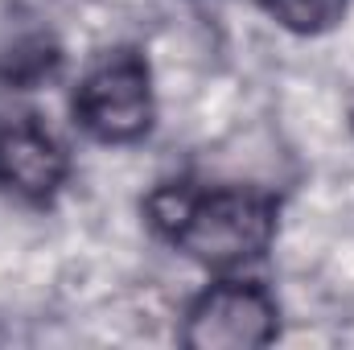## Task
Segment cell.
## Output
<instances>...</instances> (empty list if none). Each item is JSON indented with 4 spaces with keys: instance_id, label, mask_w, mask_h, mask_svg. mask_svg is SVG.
Here are the masks:
<instances>
[{
    "instance_id": "cell-1",
    "label": "cell",
    "mask_w": 354,
    "mask_h": 350,
    "mask_svg": "<svg viewBox=\"0 0 354 350\" xmlns=\"http://www.w3.org/2000/svg\"><path fill=\"white\" fill-rule=\"evenodd\" d=\"M153 223L206 268H235L264 256L276 235V206L252 190H189L169 185L149 202Z\"/></svg>"
},
{
    "instance_id": "cell-2",
    "label": "cell",
    "mask_w": 354,
    "mask_h": 350,
    "mask_svg": "<svg viewBox=\"0 0 354 350\" xmlns=\"http://www.w3.org/2000/svg\"><path fill=\"white\" fill-rule=\"evenodd\" d=\"M75 111L95 140L128 145V140L145 136L153 124V83H149L145 58L120 50V54H107L103 62H95L87 79L79 83Z\"/></svg>"
},
{
    "instance_id": "cell-3",
    "label": "cell",
    "mask_w": 354,
    "mask_h": 350,
    "mask_svg": "<svg viewBox=\"0 0 354 350\" xmlns=\"http://www.w3.org/2000/svg\"><path fill=\"white\" fill-rule=\"evenodd\" d=\"M276 338V301L260 284L223 280L206 288L189 313L181 342L189 350H256Z\"/></svg>"
},
{
    "instance_id": "cell-4",
    "label": "cell",
    "mask_w": 354,
    "mask_h": 350,
    "mask_svg": "<svg viewBox=\"0 0 354 350\" xmlns=\"http://www.w3.org/2000/svg\"><path fill=\"white\" fill-rule=\"evenodd\" d=\"M0 181L25 198H50L66 181V153L41 132L33 111L0 132Z\"/></svg>"
},
{
    "instance_id": "cell-5",
    "label": "cell",
    "mask_w": 354,
    "mask_h": 350,
    "mask_svg": "<svg viewBox=\"0 0 354 350\" xmlns=\"http://www.w3.org/2000/svg\"><path fill=\"white\" fill-rule=\"evenodd\" d=\"M351 0H264V8L292 33H326L346 17Z\"/></svg>"
}]
</instances>
